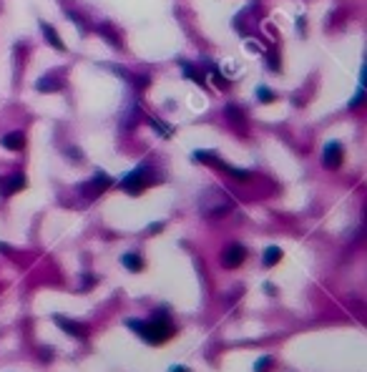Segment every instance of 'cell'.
<instances>
[{
  "label": "cell",
  "instance_id": "7a4b0ae2",
  "mask_svg": "<svg viewBox=\"0 0 367 372\" xmlns=\"http://www.w3.org/2000/svg\"><path fill=\"white\" fill-rule=\"evenodd\" d=\"M121 189L128 191V194H141L146 189V166H139L136 171H131L121 181Z\"/></svg>",
  "mask_w": 367,
  "mask_h": 372
},
{
  "label": "cell",
  "instance_id": "6da1fadb",
  "mask_svg": "<svg viewBox=\"0 0 367 372\" xmlns=\"http://www.w3.org/2000/svg\"><path fill=\"white\" fill-rule=\"evenodd\" d=\"M128 327H134V330L141 332L143 339H149L151 345H161V342L171 339L174 335V327L166 322V319H154V322H128Z\"/></svg>",
  "mask_w": 367,
  "mask_h": 372
},
{
  "label": "cell",
  "instance_id": "4fadbf2b",
  "mask_svg": "<svg viewBox=\"0 0 367 372\" xmlns=\"http://www.w3.org/2000/svg\"><path fill=\"white\" fill-rule=\"evenodd\" d=\"M101 35H104V40H108L113 48H121V38L116 35V31L111 25H101Z\"/></svg>",
  "mask_w": 367,
  "mask_h": 372
},
{
  "label": "cell",
  "instance_id": "e0dca14e",
  "mask_svg": "<svg viewBox=\"0 0 367 372\" xmlns=\"http://www.w3.org/2000/svg\"><path fill=\"white\" fill-rule=\"evenodd\" d=\"M272 367V357H262V360L257 362V372H264V370H269Z\"/></svg>",
  "mask_w": 367,
  "mask_h": 372
},
{
  "label": "cell",
  "instance_id": "8992f818",
  "mask_svg": "<svg viewBox=\"0 0 367 372\" xmlns=\"http://www.w3.org/2000/svg\"><path fill=\"white\" fill-rule=\"evenodd\" d=\"M55 324L61 327V330L70 332L73 337H78V339H83V337H86V332H88L83 324H78V322H70V319H66V317H55Z\"/></svg>",
  "mask_w": 367,
  "mask_h": 372
},
{
  "label": "cell",
  "instance_id": "7c38bea8",
  "mask_svg": "<svg viewBox=\"0 0 367 372\" xmlns=\"http://www.w3.org/2000/svg\"><path fill=\"white\" fill-rule=\"evenodd\" d=\"M280 259H282V249L280 247H269L267 251H264V259L262 262H264V266H274Z\"/></svg>",
  "mask_w": 367,
  "mask_h": 372
},
{
  "label": "cell",
  "instance_id": "30bf717a",
  "mask_svg": "<svg viewBox=\"0 0 367 372\" xmlns=\"http://www.w3.org/2000/svg\"><path fill=\"white\" fill-rule=\"evenodd\" d=\"M20 189H25V176L16 174V176H13L10 181L3 186V196H5V194H16V191H20Z\"/></svg>",
  "mask_w": 367,
  "mask_h": 372
},
{
  "label": "cell",
  "instance_id": "5bb4252c",
  "mask_svg": "<svg viewBox=\"0 0 367 372\" xmlns=\"http://www.w3.org/2000/svg\"><path fill=\"white\" fill-rule=\"evenodd\" d=\"M123 266H126V269H131V272H141L143 269V262H141L139 254H126L123 257Z\"/></svg>",
  "mask_w": 367,
  "mask_h": 372
},
{
  "label": "cell",
  "instance_id": "2e32d148",
  "mask_svg": "<svg viewBox=\"0 0 367 372\" xmlns=\"http://www.w3.org/2000/svg\"><path fill=\"white\" fill-rule=\"evenodd\" d=\"M257 98H259V101H274V93L269 91L267 86H259V91H257Z\"/></svg>",
  "mask_w": 367,
  "mask_h": 372
},
{
  "label": "cell",
  "instance_id": "ac0fdd59",
  "mask_svg": "<svg viewBox=\"0 0 367 372\" xmlns=\"http://www.w3.org/2000/svg\"><path fill=\"white\" fill-rule=\"evenodd\" d=\"M171 372H189L186 367H171Z\"/></svg>",
  "mask_w": 367,
  "mask_h": 372
},
{
  "label": "cell",
  "instance_id": "52a82bcc",
  "mask_svg": "<svg viewBox=\"0 0 367 372\" xmlns=\"http://www.w3.org/2000/svg\"><path fill=\"white\" fill-rule=\"evenodd\" d=\"M0 143H3L5 148H10V151H20V148L25 146V136L20 131H13V133H5V136L0 139Z\"/></svg>",
  "mask_w": 367,
  "mask_h": 372
},
{
  "label": "cell",
  "instance_id": "9c48e42d",
  "mask_svg": "<svg viewBox=\"0 0 367 372\" xmlns=\"http://www.w3.org/2000/svg\"><path fill=\"white\" fill-rule=\"evenodd\" d=\"M40 28H43V35H46V40L51 43V46H53L55 51H66V48H63V40H61V38H58V33H55V28H53V25H48V23H43Z\"/></svg>",
  "mask_w": 367,
  "mask_h": 372
},
{
  "label": "cell",
  "instance_id": "ba28073f",
  "mask_svg": "<svg viewBox=\"0 0 367 372\" xmlns=\"http://www.w3.org/2000/svg\"><path fill=\"white\" fill-rule=\"evenodd\" d=\"M35 88L40 93H55V91H61V88H63V83L58 81L55 76H43V78H38Z\"/></svg>",
  "mask_w": 367,
  "mask_h": 372
},
{
  "label": "cell",
  "instance_id": "8fae6325",
  "mask_svg": "<svg viewBox=\"0 0 367 372\" xmlns=\"http://www.w3.org/2000/svg\"><path fill=\"white\" fill-rule=\"evenodd\" d=\"M106 186H111V178L106 176V174H96V178H93V184L88 186L91 189V194L96 196V194H101V191H104Z\"/></svg>",
  "mask_w": 367,
  "mask_h": 372
},
{
  "label": "cell",
  "instance_id": "5b68a950",
  "mask_svg": "<svg viewBox=\"0 0 367 372\" xmlns=\"http://www.w3.org/2000/svg\"><path fill=\"white\" fill-rule=\"evenodd\" d=\"M224 116H227L229 121L234 124V128H237L239 133H244V131H246V118H244V113H242V108H239V106H227V108H224Z\"/></svg>",
  "mask_w": 367,
  "mask_h": 372
},
{
  "label": "cell",
  "instance_id": "3957f363",
  "mask_svg": "<svg viewBox=\"0 0 367 372\" xmlns=\"http://www.w3.org/2000/svg\"><path fill=\"white\" fill-rule=\"evenodd\" d=\"M246 259V249L242 244H231L227 251H224V257H222V264L227 266V269H237V266Z\"/></svg>",
  "mask_w": 367,
  "mask_h": 372
},
{
  "label": "cell",
  "instance_id": "9a60e30c",
  "mask_svg": "<svg viewBox=\"0 0 367 372\" xmlns=\"http://www.w3.org/2000/svg\"><path fill=\"white\" fill-rule=\"evenodd\" d=\"M181 73H184V76H186V78H192V81H196L199 86H207V81H204V78L199 76V73H196V68H194V66H189V63H181Z\"/></svg>",
  "mask_w": 367,
  "mask_h": 372
},
{
  "label": "cell",
  "instance_id": "277c9868",
  "mask_svg": "<svg viewBox=\"0 0 367 372\" xmlns=\"http://www.w3.org/2000/svg\"><path fill=\"white\" fill-rule=\"evenodd\" d=\"M322 161H325L327 169H340L342 166V146L337 141H330L325 146V156H322Z\"/></svg>",
  "mask_w": 367,
  "mask_h": 372
}]
</instances>
